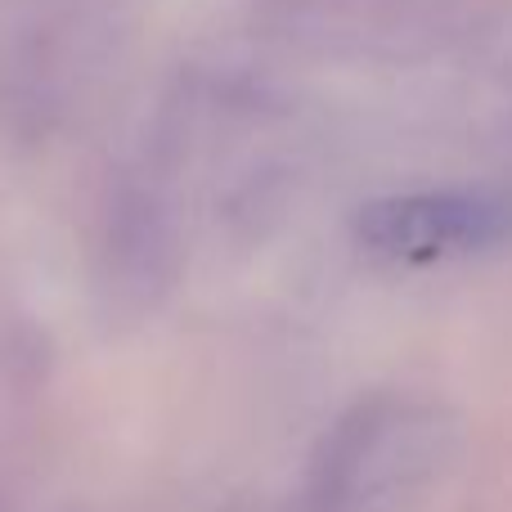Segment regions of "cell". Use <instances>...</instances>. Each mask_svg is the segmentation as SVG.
<instances>
[{
    "label": "cell",
    "mask_w": 512,
    "mask_h": 512,
    "mask_svg": "<svg viewBox=\"0 0 512 512\" xmlns=\"http://www.w3.org/2000/svg\"><path fill=\"white\" fill-rule=\"evenodd\" d=\"M355 243L387 265H436L512 243V189L441 185L391 194L355 216Z\"/></svg>",
    "instance_id": "6da1fadb"
},
{
    "label": "cell",
    "mask_w": 512,
    "mask_h": 512,
    "mask_svg": "<svg viewBox=\"0 0 512 512\" xmlns=\"http://www.w3.org/2000/svg\"><path fill=\"white\" fill-rule=\"evenodd\" d=\"M436 450L432 418L414 409L364 405L337 427L319 450L315 499L319 508H342L373 490L400 486L405 468H423Z\"/></svg>",
    "instance_id": "7a4b0ae2"
}]
</instances>
